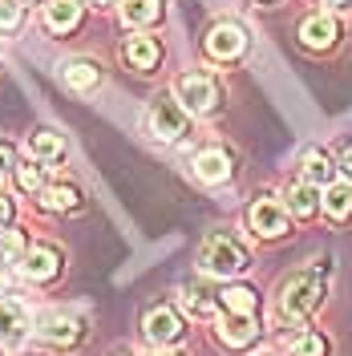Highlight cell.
<instances>
[{
  "mask_svg": "<svg viewBox=\"0 0 352 356\" xmlns=\"http://www.w3.org/2000/svg\"><path fill=\"white\" fill-rule=\"evenodd\" d=\"M324 291H328V264H312L304 267L291 284L284 288V300H280V312H284V320H296V328L308 320L312 312L320 308V300H324Z\"/></svg>",
  "mask_w": 352,
  "mask_h": 356,
  "instance_id": "obj_1",
  "label": "cell"
},
{
  "mask_svg": "<svg viewBox=\"0 0 352 356\" xmlns=\"http://www.w3.org/2000/svg\"><path fill=\"white\" fill-rule=\"evenodd\" d=\"M198 267H202L207 275L231 280V275L247 271V251H243L235 239H227V235H211V239L202 243V251H198Z\"/></svg>",
  "mask_w": 352,
  "mask_h": 356,
  "instance_id": "obj_2",
  "label": "cell"
},
{
  "mask_svg": "<svg viewBox=\"0 0 352 356\" xmlns=\"http://www.w3.org/2000/svg\"><path fill=\"white\" fill-rule=\"evenodd\" d=\"M150 134L158 142H178L186 134V106L178 97H154L150 102Z\"/></svg>",
  "mask_w": 352,
  "mask_h": 356,
  "instance_id": "obj_3",
  "label": "cell"
},
{
  "mask_svg": "<svg viewBox=\"0 0 352 356\" xmlns=\"http://www.w3.org/2000/svg\"><path fill=\"white\" fill-rule=\"evenodd\" d=\"M175 93L191 113H207V110H215V102H219V89H215V81L207 73H182Z\"/></svg>",
  "mask_w": 352,
  "mask_h": 356,
  "instance_id": "obj_4",
  "label": "cell"
},
{
  "mask_svg": "<svg viewBox=\"0 0 352 356\" xmlns=\"http://www.w3.org/2000/svg\"><path fill=\"white\" fill-rule=\"evenodd\" d=\"M243 49H247V33H243V24H235V21L215 24L211 37H207V53H211L215 61H231V57H239Z\"/></svg>",
  "mask_w": 352,
  "mask_h": 356,
  "instance_id": "obj_5",
  "label": "cell"
},
{
  "mask_svg": "<svg viewBox=\"0 0 352 356\" xmlns=\"http://www.w3.org/2000/svg\"><path fill=\"white\" fill-rule=\"evenodd\" d=\"M247 219H251V231L264 235V239H280V235L287 231V211L275 199H267V195L264 199H255V207H251Z\"/></svg>",
  "mask_w": 352,
  "mask_h": 356,
  "instance_id": "obj_6",
  "label": "cell"
},
{
  "mask_svg": "<svg viewBox=\"0 0 352 356\" xmlns=\"http://www.w3.org/2000/svg\"><path fill=\"white\" fill-rule=\"evenodd\" d=\"M255 336H259L255 312H227V316L219 320V340L227 344V348H247Z\"/></svg>",
  "mask_w": 352,
  "mask_h": 356,
  "instance_id": "obj_7",
  "label": "cell"
},
{
  "mask_svg": "<svg viewBox=\"0 0 352 356\" xmlns=\"http://www.w3.org/2000/svg\"><path fill=\"white\" fill-rule=\"evenodd\" d=\"M37 336H41L45 344H73L81 336V320L69 316V312H45L41 320H37Z\"/></svg>",
  "mask_w": 352,
  "mask_h": 356,
  "instance_id": "obj_8",
  "label": "cell"
},
{
  "mask_svg": "<svg viewBox=\"0 0 352 356\" xmlns=\"http://www.w3.org/2000/svg\"><path fill=\"white\" fill-rule=\"evenodd\" d=\"M57 267H61V259H57L53 247H29L24 259H21V271L29 275V280H53Z\"/></svg>",
  "mask_w": 352,
  "mask_h": 356,
  "instance_id": "obj_9",
  "label": "cell"
},
{
  "mask_svg": "<svg viewBox=\"0 0 352 356\" xmlns=\"http://www.w3.org/2000/svg\"><path fill=\"white\" fill-rule=\"evenodd\" d=\"M29 336V316L21 304H0V344H21Z\"/></svg>",
  "mask_w": 352,
  "mask_h": 356,
  "instance_id": "obj_10",
  "label": "cell"
},
{
  "mask_svg": "<svg viewBox=\"0 0 352 356\" xmlns=\"http://www.w3.org/2000/svg\"><path fill=\"white\" fill-rule=\"evenodd\" d=\"M146 336L154 344H175L178 336H182V324H178V316L170 308H154L146 316Z\"/></svg>",
  "mask_w": 352,
  "mask_h": 356,
  "instance_id": "obj_11",
  "label": "cell"
},
{
  "mask_svg": "<svg viewBox=\"0 0 352 356\" xmlns=\"http://www.w3.org/2000/svg\"><path fill=\"white\" fill-rule=\"evenodd\" d=\"M61 77H65L69 89L89 93V89L102 81V69L93 65V61H86V57H73V61H65V65H61Z\"/></svg>",
  "mask_w": 352,
  "mask_h": 356,
  "instance_id": "obj_12",
  "label": "cell"
},
{
  "mask_svg": "<svg viewBox=\"0 0 352 356\" xmlns=\"http://www.w3.org/2000/svg\"><path fill=\"white\" fill-rule=\"evenodd\" d=\"M77 21H81V4L77 0H49L45 4V24L53 33H69V29H77Z\"/></svg>",
  "mask_w": 352,
  "mask_h": 356,
  "instance_id": "obj_13",
  "label": "cell"
},
{
  "mask_svg": "<svg viewBox=\"0 0 352 356\" xmlns=\"http://www.w3.org/2000/svg\"><path fill=\"white\" fill-rule=\"evenodd\" d=\"M300 41L308 44V49H328V44L336 41V21H332L328 13L308 17V21L300 24Z\"/></svg>",
  "mask_w": 352,
  "mask_h": 356,
  "instance_id": "obj_14",
  "label": "cell"
},
{
  "mask_svg": "<svg viewBox=\"0 0 352 356\" xmlns=\"http://www.w3.org/2000/svg\"><path fill=\"white\" fill-rule=\"evenodd\" d=\"M320 207H324V211H328V219H336V222L352 219V186H349V182H328V191H324Z\"/></svg>",
  "mask_w": 352,
  "mask_h": 356,
  "instance_id": "obj_15",
  "label": "cell"
},
{
  "mask_svg": "<svg viewBox=\"0 0 352 356\" xmlns=\"http://www.w3.org/2000/svg\"><path fill=\"white\" fill-rule=\"evenodd\" d=\"M29 154L37 162H61L65 158V142H61V134H53V130H37L29 138Z\"/></svg>",
  "mask_w": 352,
  "mask_h": 356,
  "instance_id": "obj_16",
  "label": "cell"
},
{
  "mask_svg": "<svg viewBox=\"0 0 352 356\" xmlns=\"http://www.w3.org/2000/svg\"><path fill=\"white\" fill-rule=\"evenodd\" d=\"M195 175L202 182H223V178H231V158L223 154V150H202L195 158Z\"/></svg>",
  "mask_w": 352,
  "mask_h": 356,
  "instance_id": "obj_17",
  "label": "cell"
},
{
  "mask_svg": "<svg viewBox=\"0 0 352 356\" xmlns=\"http://www.w3.org/2000/svg\"><path fill=\"white\" fill-rule=\"evenodd\" d=\"M162 17V4L158 0H126L122 4V21L130 29H142V24H154Z\"/></svg>",
  "mask_w": 352,
  "mask_h": 356,
  "instance_id": "obj_18",
  "label": "cell"
},
{
  "mask_svg": "<svg viewBox=\"0 0 352 356\" xmlns=\"http://www.w3.org/2000/svg\"><path fill=\"white\" fill-rule=\"evenodd\" d=\"M126 61L134 69H154L158 65V41L154 37H130L126 41Z\"/></svg>",
  "mask_w": 352,
  "mask_h": 356,
  "instance_id": "obj_19",
  "label": "cell"
},
{
  "mask_svg": "<svg viewBox=\"0 0 352 356\" xmlns=\"http://www.w3.org/2000/svg\"><path fill=\"white\" fill-rule=\"evenodd\" d=\"M287 207H291L300 219L316 215V211H320V195H316V186H312V182H300V186H291V191H287Z\"/></svg>",
  "mask_w": 352,
  "mask_h": 356,
  "instance_id": "obj_20",
  "label": "cell"
},
{
  "mask_svg": "<svg viewBox=\"0 0 352 356\" xmlns=\"http://www.w3.org/2000/svg\"><path fill=\"white\" fill-rule=\"evenodd\" d=\"M41 207L45 211H73L77 207V191L73 186H49V191H41Z\"/></svg>",
  "mask_w": 352,
  "mask_h": 356,
  "instance_id": "obj_21",
  "label": "cell"
},
{
  "mask_svg": "<svg viewBox=\"0 0 352 356\" xmlns=\"http://www.w3.org/2000/svg\"><path fill=\"white\" fill-rule=\"evenodd\" d=\"M332 166L324 154H308V162H304V182H312V186H328L332 182Z\"/></svg>",
  "mask_w": 352,
  "mask_h": 356,
  "instance_id": "obj_22",
  "label": "cell"
},
{
  "mask_svg": "<svg viewBox=\"0 0 352 356\" xmlns=\"http://www.w3.org/2000/svg\"><path fill=\"white\" fill-rule=\"evenodd\" d=\"M223 308L227 312H255L259 300H255L251 288H223Z\"/></svg>",
  "mask_w": 352,
  "mask_h": 356,
  "instance_id": "obj_23",
  "label": "cell"
},
{
  "mask_svg": "<svg viewBox=\"0 0 352 356\" xmlns=\"http://www.w3.org/2000/svg\"><path fill=\"white\" fill-rule=\"evenodd\" d=\"M287 353L291 356H324V340L316 332H296L287 340Z\"/></svg>",
  "mask_w": 352,
  "mask_h": 356,
  "instance_id": "obj_24",
  "label": "cell"
},
{
  "mask_svg": "<svg viewBox=\"0 0 352 356\" xmlns=\"http://www.w3.org/2000/svg\"><path fill=\"white\" fill-rule=\"evenodd\" d=\"M182 304H186V312H191V316H211V312H215V300H211L202 288H186Z\"/></svg>",
  "mask_w": 352,
  "mask_h": 356,
  "instance_id": "obj_25",
  "label": "cell"
},
{
  "mask_svg": "<svg viewBox=\"0 0 352 356\" xmlns=\"http://www.w3.org/2000/svg\"><path fill=\"white\" fill-rule=\"evenodd\" d=\"M17 255H21V235L4 231V235H0V271L8 264H17Z\"/></svg>",
  "mask_w": 352,
  "mask_h": 356,
  "instance_id": "obj_26",
  "label": "cell"
},
{
  "mask_svg": "<svg viewBox=\"0 0 352 356\" xmlns=\"http://www.w3.org/2000/svg\"><path fill=\"white\" fill-rule=\"evenodd\" d=\"M21 24V0H0V33H13Z\"/></svg>",
  "mask_w": 352,
  "mask_h": 356,
  "instance_id": "obj_27",
  "label": "cell"
},
{
  "mask_svg": "<svg viewBox=\"0 0 352 356\" xmlns=\"http://www.w3.org/2000/svg\"><path fill=\"white\" fill-rule=\"evenodd\" d=\"M17 182H21V191H29V195L41 191V166H29V162L17 166Z\"/></svg>",
  "mask_w": 352,
  "mask_h": 356,
  "instance_id": "obj_28",
  "label": "cell"
},
{
  "mask_svg": "<svg viewBox=\"0 0 352 356\" xmlns=\"http://www.w3.org/2000/svg\"><path fill=\"white\" fill-rule=\"evenodd\" d=\"M4 222H13V202H8V195H0V227Z\"/></svg>",
  "mask_w": 352,
  "mask_h": 356,
  "instance_id": "obj_29",
  "label": "cell"
},
{
  "mask_svg": "<svg viewBox=\"0 0 352 356\" xmlns=\"http://www.w3.org/2000/svg\"><path fill=\"white\" fill-rule=\"evenodd\" d=\"M8 166H13V146L0 142V170H8Z\"/></svg>",
  "mask_w": 352,
  "mask_h": 356,
  "instance_id": "obj_30",
  "label": "cell"
},
{
  "mask_svg": "<svg viewBox=\"0 0 352 356\" xmlns=\"http://www.w3.org/2000/svg\"><path fill=\"white\" fill-rule=\"evenodd\" d=\"M340 166H344V170H349V175H352V146H349V150H344V158H340Z\"/></svg>",
  "mask_w": 352,
  "mask_h": 356,
  "instance_id": "obj_31",
  "label": "cell"
},
{
  "mask_svg": "<svg viewBox=\"0 0 352 356\" xmlns=\"http://www.w3.org/2000/svg\"><path fill=\"white\" fill-rule=\"evenodd\" d=\"M320 4H328V8H340V4H344V0H320Z\"/></svg>",
  "mask_w": 352,
  "mask_h": 356,
  "instance_id": "obj_32",
  "label": "cell"
},
{
  "mask_svg": "<svg viewBox=\"0 0 352 356\" xmlns=\"http://www.w3.org/2000/svg\"><path fill=\"white\" fill-rule=\"evenodd\" d=\"M86 4H113V0H86Z\"/></svg>",
  "mask_w": 352,
  "mask_h": 356,
  "instance_id": "obj_33",
  "label": "cell"
},
{
  "mask_svg": "<svg viewBox=\"0 0 352 356\" xmlns=\"http://www.w3.org/2000/svg\"><path fill=\"white\" fill-rule=\"evenodd\" d=\"M154 356H175V353H154Z\"/></svg>",
  "mask_w": 352,
  "mask_h": 356,
  "instance_id": "obj_34",
  "label": "cell"
}]
</instances>
